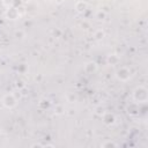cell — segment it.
I'll return each instance as SVG.
<instances>
[{
  "label": "cell",
  "mask_w": 148,
  "mask_h": 148,
  "mask_svg": "<svg viewBox=\"0 0 148 148\" xmlns=\"http://www.w3.org/2000/svg\"><path fill=\"white\" fill-rule=\"evenodd\" d=\"M47 1H50V0H47Z\"/></svg>",
  "instance_id": "obj_14"
},
{
  "label": "cell",
  "mask_w": 148,
  "mask_h": 148,
  "mask_svg": "<svg viewBox=\"0 0 148 148\" xmlns=\"http://www.w3.org/2000/svg\"><path fill=\"white\" fill-rule=\"evenodd\" d=\"M133 97L134 101L138 103H145L147 102V89L143 87H139L134 90L133 92Z\"/></svg>",
  "instance_id": "obj_1"
},
{
  "label": "cell",
  "mask_w": 148,
  "mask_h": 148,
  "mask_svg": "<svg viewBox=\"0 0 148 148\" xmlns=\"http://www.w3.org/2000/svg\"><path fill=\"white\" fill-rule=\"evenodd\" d=\"M56 112H57V113H59V114H60V113H62V108L59 105V106L57 108V111H56Z\"/></svg>",
  "instance_id": "obj_12"
},
{
  "label": "cell",
  "mask_w": 148,
  "mask_h": 148,
  "mask_svg": "<svg viewBox=\"0 0 148 148\" xmlns=\"http://www.w3.org/2000/svg\"><path fill=\"white\" fill-rule=\"evenodd\" d=\"M2 2H3V3L6 5V6H8V7H9V6H12V5H13L14 0H3Z\"/></svg>",
  "instance_id": "obj_11"
},
{
  "label": "cell",
  "mask_w": 148,
  "mask_h": 148,
  "mask_svg": "<svg viewBox=\"0 0 148 148\" xmlns=\"http://www.w3.org/2000/svg\"><path fill=\"white\" fill-rule=\"evenodd\" d=\"M116 146L117 145L114 142H112V141H106V142L102 143V147H116Z\"/></svg>",
  "instance_id": "obj_9"
},
{
  "label": "cell",
  "mask_w": 148,
  "mask_h": 148,
  "mask_svg": "<svg viewBox=\"0 0 148 148\" xmlns=\"http://www.w3.org/2000/svg\"><path fill=\"white\" fill-rule=\"evenodd\" d=\"M2 102H3V105L6 108H8V109H12V108H14L16 105V98L14 97L13 94H7L3 97V101Z\"/></svg>",
  "instance_id": "obj_3"
},
{
  "label": "cell",
  "mask_w": 148,
  "mask_h": 148,
  "mask_svg": "<svg viewBox=\"0 0 148 148\" xmlns=\"http://www.w3.org/2000/svg\"><path fill=\"white\" fill-rule=\"evenodd\" d=\"M117 77L120 80V81H127L130 77H131V72L128 68L126 67H121L117 71Z\"/></svg>",
  "instance_id": "obj_2"
},
{
  "label": "cell",
  "mask_w": 148,
  "mask_h": 148,
  "mask_svg": "<svg viewBox=\"0 0 148 148\" xmlns=\"http://www.w3.org/2000/svg\"><path fill=\"white\" fill-rule=\"evenodd\" d=\"M54 1H56L57 3H62V2L65 1V0H54Z\"/></svg>",
  "instance_id": "obj_13"
},
{
  "label": "cell",
  "mask_w": 148,
  "mask_h": 148,
  "mask_svg": "<svg viewBox=\"0 0 148 148\" xmlns=\"http://www.w3.org/2000/svg\"><path fill=\"white\" fill-rule=\"evenodd\" d=\"M103 119H104V123L105 124H113L114 123V117L113 114L106 112V113H103Z\"/></svg>",
  "instance_id": "obj_5"
},
{
  "label": "cell",
  "mask_w": 148,
  "mask_h": 148,
  "mask_svg": "<svg viewBox=\"0 0 148 148\" xmlns=\"http://www.w3.org/2000/svg\"><path fill=\"white\" fill-rule=\"evenodd\" d=\"M95 37H96L97 39H101V38H103V37H104V32H103L102 30H98V31L95 34Z\"/></svg>",
  "instance_id": "obj_10"
},
{
  "label": "cell",
  "mask_w": 148,
  "mask_h": 148,
  "mask_svg": "<svg viewBox=\"0 0 148 148\" xmlns=\"http://www.w3.org/2000/svg\"><path fill=\"white\" fill-rule=\"evenodd\" d=\"M17 15H18V13H17V10L15 9V8H8V10H7V16L10 18V20H15L16 17H17Z\"/></svg>",
  "instance_id": "obj_6"
},
{
  "label": "cell",
  "mask_w": 148,
  "mask_h": 148,
  "mask_svg": "<svg viewBox=\"0 0 148 148\" xmlns=\"http://www.w3.org/2000/svg\"><path fill=\"white\" fill-rule=\"evenodd\" d=\"M118 57L116 56V54H110L109 56V58H108V61L111 64V65H113V64H117L118 62Z\"/></svg>",
  "instance_id": "obj_8"
},
{
  "label": "cell",
  "mask_w": 148,
  "mask_h": 148,
  "mask_svg": "<svg viewBox=\"0 0 148 148\" xmlns=\"http://www.w3.org/2000/svg\"><path fill=\"white\" fill-rule=\"evenodd\" d=\"M96 69H97V66H96V64L92 62V61L87 62L86 66H84V71H86L87 73H92V72H95Z\"/></svg>",
  "instance_id": "obj_4"
},
{
  "label": "cell",
  "mask_w": 148,
  "mask_h": 148,
  "mask_svg": "<svg viewBox=\"0 0 148 148\" xmlns=\"http://www.w3.org/2000/svg\"><path fill=\"white\" fill-rule=\"evenodd\" d=\"M75 9H76L79 13H82V12H84V10L87 9V3L83 2V1H79V2H76V5H75Z\"/></svg>",
  "instance_id": "obj_7"
}]
</instances>
